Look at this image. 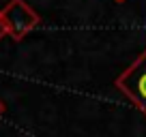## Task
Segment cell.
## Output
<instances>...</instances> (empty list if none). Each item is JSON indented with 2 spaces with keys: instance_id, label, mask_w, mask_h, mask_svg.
<instances>
[{
  "instance_id": "obj_1",
  "label": "cell",
  "mask_w": 146,
  "mask_h": 137,
  "mask_svg": "<svg viewBox=\"0 0 146 137\" xmlns=\"http://www.w3.org/2000/svg\"><path fill=\"white\" fill-rule=\"evenodd\" d=\"M116 88L146 114V49L116 77Z\"/></svg>"
},
{
  "instance_id": "obj_2",
  "label": "cell",
  "mask_w": 146,
  "mask_h": 137,
  "mask_svg": "<svg viewBox=\"0 0 146 137\" xmlns=\"http://www.w3.org/2000/svg\"><path fill=\"white\" fill-rule=\"evenodd\" d=\"M2 19H5V26H7V34L13 41H22L41 22L36 11H32L24 0H11L2 9Z\"/></svg>"
},
{
  "instance_id": "obj_3",
  "label": "cell",
  "mask_w": 146,
  "mask_h": 137,
  "mask_svg": "<svg viewBox=\"0 0 146 137\" xmlns=\"http://www.w3.org/2000/svg\"><path fill=\"white\" fill-rule=\"evenodd\" d=\"M7 34V26H5V19H2V11H0V39Z\"/></svg>"
},
{
  "instance_id": "obj_4",
  "label": "cell",
  "mask_w": 146,
  "mask_h": 137,
  "mask_svg": "<svg viewBox=\"0 0 146 137\" xmlns=\"http://www.w3.org/2000/svg\"><path fill=\"white\" fill-rule=\"evenodd\" d=\"M5 114V103H2V101H0V116Z\"/></svg>"
},
{
  "instance_id": "obj_5",
  "label": "cell",
  "mask_w": 146,
  "mask_h": 137,
  "mask_svg": "<svg viewBox=\"0 0 146 137\" xmlns=\"http://www.w3.org/2000/svg\"><path fill=\"white\" fill-rule=\"evenodd\" d=\"M114 2H125V0H114Z\"/></svg>"
}]
</instances>
